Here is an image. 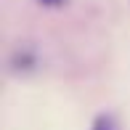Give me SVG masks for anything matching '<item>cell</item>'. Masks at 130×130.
I'll list each match as a JSON object with an SVG mask.
<instances>
[{
  "mask_svg": "<svg viewBox=\"0 0 130 130\" xmlns=\"http://www.w3.org/2000/svg\"><path fill=\"white\" fill-rule=\"evenodd\" d=\"M90 130H120V125H117L114 114H109V111H104V114H98L96 120H93Z\"/></svg>",
  "mask_w": 130,
  "mask_h": 130,
  "instance_id": "6da1fadb",
  "label": "cell"
},
{
  "mask_svg": "<svg viewBox=\"0 0 130 130\" xmlns=\"http://www.w3.org/2000/svg\"><path fill=\"white\" fill-rule=\"evenodd\" d=\"M37 3H43V5H48V8H56V5H61L64 0H37Z\"/></svg>",
  "mask_w": 130,
  "mask_h": 130,
  "instance_id": "7a4b0ae2",
  "label": "cell"
}]
</instances>
